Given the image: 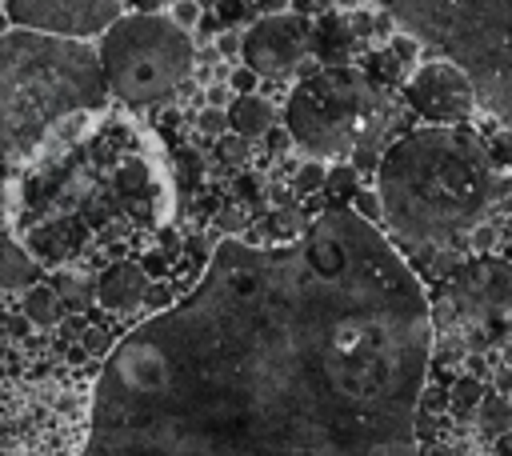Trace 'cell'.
<instances>
[{
	"label": "cell",
	"mask_w": 512,
	"mask_h": 456,
	"mask_svg": "<svg viewBox=\"0 0 512 456\" xmlns=\"http://www.w3.org/2000/svg\"><path fill=\"white\" fill-rule=\"evenodd\" d=\"M132 120L68 116L8 184L12 240L40 268L116 264L156 204Z\"/></svg>",
	"instance_id": "cell-1"
},
{
	"label": "cell",
	"mask_w": 512,
	"mask_h": 456,
	"mask_svg": "<svg viewBox=\"0 0 512 456\" xmlns=\"http://www.w3.org/2000/svg\"><path fill=\"white\" fill-rule=\"evenodd\" d=\"M108 84L88 40L0 32V160H28L56 124L96 112Z\"/></svg>",
	"instance_id": "cell-2"
},
{
	"label": "cell",
	"mask_w": 512,
	"mask_h": 456,
	"mask_svg": "<svg viewBox=\"0 0 512 456\" xmlns=\"http://www.w3.org/2000/svg\"><path fill=\"white\" fill-rule=\"evenodd\" d=\"M96 60L108 96L124 104H156L176 96L196 72V40L172 16L128 12L96 40Z\"/></svg>",
	"instance_id": "cell-3"
},
{
	"label": "cell",
	"mask_w": 512,
	"mask_h": 456,
	"mask_svg": "<svg viewBox=\"0 0 512 456\" xmlns=\"http://www.w3.org/2000/svg\"><path fill=\"white\" fill-rule=\"evenodd\" d=\"M368 108H372V84H364L352 72L328 68V72H316L312 80H304L296 88L284 116L292 120L288 132L308 128L324 116V124L316 132H308L300 144L312 148V152H324V156H352V148L364 140L360 120H364Z\"/></svg>",
	"instance_id": "cell-4"
},
{
	"label": "cell",
	"mask_w": 512,
	"mask_h": 456,
	"mask_svg": "<svg viewBox=\"0 0 512 456\" xmlns=\"http://www.w3.org/2000/svg\"><path fill=\"white\" fill-rule=\"evenodd\" d=\"M124 0H4V12L16 28L64 36V40H92L104 36L120 20Z\"/></svg>",
	"instance_id": "cell-5"
},
{
	"label": "cell",
	"mask_w": 512,
	"mask_h": 456,
	"mask_svg": "<svg viewBox=\"0 0 512 456\" xmlns=\"http://www.w3.org/2000/svg\"><path fill=\"white\" fill-rule=\"evenodd\" d=\"M312 44V28L304 16L284 12V16H256L244 28V44H240V64H248L256 76H288L300 68V60L308 56Z\"/></svg>",
	"instance_id": "cell-6"
},
{
	"label": "cell",
	"mask_w": 512,
	"mask_h": 456,
	"mask_svg": "<svg viewBox=\"0 0 512 456\" xmlns=\"http://www.w3.org/2000/svg\"><path fill=\"white\" fill-rule=\"evenodd\" d=\"M408 104L428 120H464L472 112V84L452 64H424L404 84Z\"/></svg>",
	"instance_id": "cell-7"
},
{
	"label": "cell",
	"mask_w": 512,
	"mask_h": 456,
	"mask_svg": "<svg viewBox=\"0 0 512 456\" xmlns=\"http://www.w3.org/2000/svg\"><path fill=\"white\" fill-rule=\"evenodd\" d=\"M148 292H152V280L140 264L132 260H116L100 272L96 280V300L108 308V312H136L140 304H148Z\"/></svg>",
	"instance_id": "cell-8"
},
{
	"label": "cell",
	"mask_w": 512,
	"mask_h": 456,
	"mask_svg": "<svg viewBox=\"0 0 512 456\" xmlns=\"http://www.w3.org/2000/svg\"><path fill=\"white\" fill-rule=\"evenodd\" d=\"M224 112H228V132H236V136H244V140H264V132L276 124L272 100H264V96H256V92L236 96Z\"/></svg>",
	"instance_id": "cell-9"
},
{
	"label": "cell",
	"mask_w": 512,
	"mask_h": 456,
	"mask_svg": "<svg viewBox=\"0 0 512 456\" xmlns=\"http://www.w3.org/2000/svg\"><path fill=\"white\" fill-rule=\"evenodd\" d=\"M472 428H476L484 440H496V436L512 432V400H508L504 392L488 388L484 400H480L476 412H472Z\"/></svg>",
	"instance_id": "cell-10"
},
{
	"label": "cell",
	"mask_w": 512,
	"mask_h": 456,
	"mask_svg": "<svg viewBox=\"0 0 512 456\" xmlns=\"http://www.w3.org/2000/svg\"><path fill=\"white\" fill-rule=\"evenodd\" d=\"M20 312L28 316L32 328H56L60 316H64L68 308H64V300L56 296L52 284H32V288H24V304H20Z\"/></svg>",
	"instance_id": "cell-11"
},
{
	"label": "cell",
	"mask_w": 512,
	"mask_h": 456,
	"mask_svg": "<svg viewBox=\"0 0 512 456\" xmlns=\"http://www.w3.org/2000/svg\"><path fill=\"white\" fill-rule=\"evenodd\" d=\"M36 276H40V264L16 240H4L0 244V288H32Z\"/></svg>",
	"instance_id": "cell-12"
},
{
	"label": "cell",
	"mask_w": 512,
	"mask_h": 456,
	"mask_svg": "<svg viewBox=\"0 0 512 456\" xmlns=\"http://www.w3.org/2000/svg\"><path fill=\"white\" fill-rule=\"evenodd\" d=\"M484 392H488L484 376H476V372L452 376V380H448V416H452V420H472V412H476V404L484 400Z\"/></svg>",
	"instance_id": "cell-13"
},
{
	"label": "cell",
	"mask_w": 512,
	"mask_h": 456,
	"mask_svg": "<svg viewBox=\"0 0 512 456\" xmlns=\"http://www.w3.org/2000/svg\"><path fill=\"white\" fill-rule=\"evenodd\" d=\"M312 40H316L320 60H344V56H348V48L356 44V36H352L348 20H336V16H324V20L312 28Z\"/></svg>",
	"instance_id": "cell-14"
},
{
	"label": "cell",
	"mask_w": 512,
	"mask_h": 456,
	"mask_svg": "<svg viewBox=\"0 0 512 456\" xmlns=\"http://www.w3.org/2000/svg\"><path fill=\"white\" fill-rule=\"evenodd\" d=\"M52 288L64 300V308H76V312L88 308V300L96 296V280H88L84 268H60L56 280H52Z\"/></svg>",
	"instance_id": "cell-15"
},
{
	"label": "cell",
	"mask_w": 512,
	"mask_h": 456,
	"mask_svg": "<svg viewBox=\"0 0 512 456\" xmlns=\"http://www.w3.org/2000/svg\"><path fill=\"white\" fill-rule=\"evenodd\" d=\"M500 236H504V228L496 224V220H476L472 228H468V252L472 256H496V248H500Z\"/></svg>",
	"instance_id": "cell-16"
},
{
	"label": "cell",
	"mask_w": 512,
	"mask_h": 456,
	"mask_svg": "<svg viewBox=\"0 0 512 456\" xmlns=\"http://www.w3.org/2000/svg\"><path fill=\"white\" fill-rule=\"evenodd\" d=\"M252 140H244V136H236V132H224L220 140H216V148H212V156L224 164V168H244L248 164V156H252V148H248Z\"/></svg>",
	"instance_id": "cell-17"
},
{
	"label": "cell",
	"mask_w": 512,
	"mask_h": 456,
	"mask_svg": "<svg viewBox=\"0 0 512 456\" xmlns=\"http://www.w3.org/2000/svg\"><path fill=\"white\" fill-rule=\"evenodd\" d=\"M324 184H328V168H324L320 160H300V164H296L292 188H296L300 196H312V192H320Z\"/></svg>",
	"instance_id": "cell-18"
},
{
	"label": "cell",
	"mask_w": 512,
	"mask_h": 456,
	"mask_svg": "<svg viewBox=\"0 0 512 456\" xmlns=\"http://www.w3.org/2000/svg\"><path fill=\"white\" fill-rule=\"evenodd\" d=\"M212 12H216V20L224 28H248L256 20V4L252 0H216Z\"/></svg>",
	"instance_id": "cell-19"
},
{
	"label": "cell",
	"mask_w": 512,
	"mask_h": 456,
	"mask_svg": "<svg viewBox=\"0 0 512 456\" xmlns=\"http://www.w3.org/2000/svg\"><path fill=\"white\" fill-rule=\"evenodd\" d=\"M368 60H372V72H376V80H384V84H404V64L392 56V48H384V52H372Z\"/></svg>",
	"instance_id": "cell-20"
},
{
	"label": "cell",
	"mask_w": 512,
	"mask_h": 456,
	"mask_svg": "<svg viewBox=\"0 0 512 456\" xmlns=\"http://www.w3.org/2000/svg\"><path fill=\"white\" fill-rule=\"evenodd\" d=\"M356 180H360V176H356L352 164H336V168H328V184H324V188H328L332 196H348V200H352V196H356Z\"/></svg>",
	"instance_id": "cell-21"
},
{
	"label": "cell",
	"mask_w": 512,
	"mask_h": 456,
	"mask_svg": "<svg viewBox=\"0 0 512 456\" xmlns=\"http://www.w3.org/2000/svg\"><path fill=\"white\" fill-rule=\"evenodd\" d=\"M168 16H172V24H180L184 32H196L204 8H200V0H172V4H168Z\"/></svg>",
	"instance_id": "cell-22"
},
{
	"label": "cell",
	"mask_w": 512,
	"mask_h": 456,
	"mask_svg": "<svg viewBox=\"0 0 512 456\" xmlns=\"http://www.w3.org/2000/svg\"><path fill=\"white\" fill-rule=\"evenodd\" d=\"M196 128L204 132V136H212V140H220L224 132H228V112L224 108H200V116H196Z\"/></svg>",
	"instance_id": "cell-23"
},
{
	"label": "cell",
	"mask_w": 512,
	"mask_h": 456,
	"mask_svg": "<svg viewBox=\"0 0 512 456\" xmlns=\"http://www.w3.org/2000/svg\"><path fill=\"white\" fill-rule=\"evenodd\" d=\"M352 208L360 212V220H384V200H380V192H372V188H356Z\"/></svg>",
	"instance_id": "cell-24"
},
{
	"label": "cell",
	"mask_w": 512,
	"mask_h": 456,
	"mask_svg": "<svg viewBox=\"0 0 512 456\" xmlns=\"http://www.w3.org/2000/svg\"><path fill=\"white\" fill-rule=\"evenodd\" d=\"M484 152L492 156V164H496V168H512V132H508V128L492 132V140L484 144Z\"/></svg>",
	"instance_id": "cell-25"
},
{
	"label": "cell",
	"mask_w": 512,
	"mask_h": 456,
	"mask_svg": "<svg viewBox=\"0 0 512 456\" xmlns=\"http://www.w3.org/2000/svg\"><path fill=\"white\" fill-rule=\"evenodd\" d=\"M216 228H220V232H232V236H244V232H248V216H244V208H240V204L220 208V212H216Z\"/></svg>",
	"instance_id": "cell-26"
},
{
	"label": "cell",
	"mask_w": 512,
	"mask_h": 456,
	"mask_svg": "<svg viewBox=\"0 0 512 456\" xmlns=\"http://www.w3.org/2000/svg\"><path fill=\"white\" fill-rule=\"evenodd\" d=\"M216 52H220V60H240V44H244V28H224L216 40Z\"/></svg>",
	"instance_id": "cell-27"
},
{
	"label": "cell",
	"mask_w": 512,
	"mask_h": 456,
	"mask_svg": "<svg viewBox=\"0 0 512 456\" xmlns=\"http://www.w3.org/2000/svg\"><path fill=\"white\" fill-rule=\"evenodd\" d=\"M256 72L248 68V64H236V68H228V88L236 92V96H248V92H256Z\"/></svg>",
	"instance_id": "cell-28"
},
{
	"label": "cell",
	"mask_w": 512,
	"mask_h": 456,
	"mask_svg": "<svg viewBox=\"0 0 512 456\" xmlns=\"http://www.w3.org/2000/svg\"><path fill=\"white\" fill-rule=\"evenodd\" d=\"M388 48H392V56L404 64V68H412L416 64V52H420V44L412 40V36H404V32H396L392 40H388Z\"/></svg>",
	"instance_id": "cell-29"
},
{
	"label": "cell",
	"mask_w": 512,
	"mask_h": 456,
	"mask_svg": "<svg viewBox=\"0 0 512 456\" xmlns=\"http://www.w3.org/2000/svg\"><path fill=\"white\" fill-rule=\"evenodd\" d=\"M80 348H84L88 356H104V352L112 348V336H108L104 328H84V336H80Z\"/></svg>",
	"instance_id": "cell-30"
},
{
	"label": "cell",
	"mask_w": 512,
	"mask_h": 456,
	"mask_svg": "<svg viewBox=\"0 0 512 456\" xmlns=\"http://www.w3.org/2000/svg\"><path fill=\"white\" fill-rule=\"evenodd\" d=\"M232 100H236V92L228 88V80H212V84L204 88V104H208V108H228Z\"/></svg>",
	"instance_id": "cell-31"
},
{
	"label": "cell",
	"mask_w": 512,
	"mask_h": 456,
	"mask_svg": "<svg viewBox=\"0 0 512 456\" xmlns=\"http://www.w3.org/2000/svg\"><path fill=\"white\" fill-rule=\"evenodd\" d=\"M264 144H268V152H272V156H280V152H288L296 140H292L288 124H272V128L264 132Z\"/></svg>",
	"instance_id": "cell-32"
},
{
	"label": "cell",
	"mask_w": 512,
	"mask_h": 456,
	"mask_svg": "<svg viewBox=\"0 0 512 456\" xmlns=\"http://www.w3.org/2000/svg\"><path fill=\"white\" fill-rule=\"evenodd\" d=\"M348 28H352L356 40H364V36L376 32V16H372V12H352V16H348Z\"/></svg>",
	"instance_id": "cell-33"
},
{
	"label": "cell",
	"mask_w": 512,
	"mask_h": 456,
	"mask_svg": "<svg viewBox=\"0 0 512 456\" xmlns=\"http://www.w3.org/2000/svg\"><path fill=\"white\" fill-rule=\"evenodd\" d=\"M236 196H240V200H260V196H264V180H260V176H252V172H248V176H240Z\"/></svg>",
	"instance_id": "cell-34"
},
{
	"label": "cell",
	"mask_w": 512,
	"mask_h": 456,
	"mask_svg": "<svg viewBox=\"0 0 512 456\" xmlns=\"http://www.w3.org/2000/svg\"><path fill=\"white\" fill-rule=\"evenodd\" d=\"M256 4V16H284L292 12V0H252Z\"/></svg>",
	"instance_id": "cell-35"
},
{
	"label": "cell",
	"mask_w": 512,
	"mask_h": 456,
	"mask_svg": "<svg viewBox=\"0 0 512 456\" xmlns=\"http://www.w3.org/2000/svg\"><path fill=\"white\" fill-rule=\"evenodd\" d=\"M164 4H172V0H124V8H128V12H140V16H152V12H160Z\"/></svg>",
	"instance_id": "cell-36"
},
{
	"label": "cell",
	"mask_w": 512,
	"mask_h": 456,
	"mask_svg": "<svg viewBox=\"0 0 512 456\" xmlns=\"http://www.w3.org/2000/svg\"><path fill=\"white\" fill-rule=\"evenodd\" d=\"M492 456H512V432H504V436L492 440Z\"/></svg>",
	"instance_id": "cell-37"
},
{
	"label": "cell",
	"mask_w": 512,
	"mask_h": 456,
	"mask_svg": "<svg viewBox=\"0 0 512 456\" xmlns=\"http://www.w3.org/2000/svg\"><path fill=\"white\" fill-rule=\"evenodd\" d=\"M500 228H504V236H512V208H508V220H504Z\"/></svg>",
	"instance_id": "cell-38"
},
{
	"label": "cell",
	"mask_w": 512,
	"mask_h": 456,
	"mask_svg": "<svg viewBox=\"0 0 512 456\" xmlns=\"http://www.w3.org/2000/svg\"><path fill=\"white\" fill-rule=\"evenodd\" d=\"M508 400H512V392H508Z\"/></svg>",
	"instance_id": "cell-39"
}]
</instances>
